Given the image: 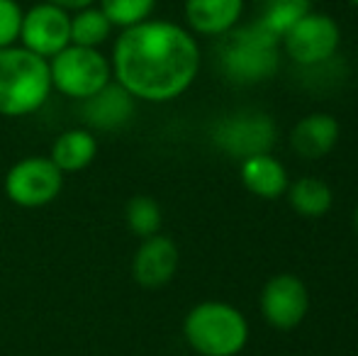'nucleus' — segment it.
<instances>
[{"label":"nucleus","mask_w":358,"mask_h":356,"mask_svg":"<svg viewBox=\"0 0 358 356\" xmlns=\"http://www.w3.org/2000/svg\"><path fill=\"white\" fill-rule=\"evenodd\" d=\"M113 76L132 98L166 103L193 86L200 49L185 27L146 20L122 29L113 49Z\"/></svg>","instance_id":"obj_1"},{"label":"nucleus","mask_w":358,"mask_h":356,"mask_svg":"<svg viewBox=\"0 0 358 356\" xmlns=\"http://www.w3.org/2000/svg\"><path fill=\"white\" fill-rule=\"evenodd\" d=\"M280 37L256 22L229 29L217 44V64L224 78L239 86H254L271 78L278 69Z\"/></svg>","instance_id":"obj_2"},{"label":"nucleus","mask_w":358,"mask_h":356,"mask_svg":"<svg viewBox=\"0 0 358 356\" xmlns=\"http://www.w3.org/2000/svg\"><path fill=\"white\" fill-rule=\"evenodd\" d=\"M52 93L49 62L24 47L0 49V115L22 118L37 113Z\"/></svg>","instance_id":"obj_3"},{"label":"nucleus","mask_w":358,"mask_h":356,"mask_svg":"<svg viewBox=\"0 0 358 356\" xmlns=\"http://www.w3.org/2000/svg\"><path fill=\"white\" fill-rule=\"evenodd\" d=\"M183 334L200 356H236L249 342V322L234 305L205 300L185 315Z\"/></svg>","instance_id":"obj_4"},{"label":"nucleus","mask_w":358,"mask_h":356,"mask_svg":"<svg viewBox=\"0 0 358 356\" xmlns=\"http://www.w3.org/2000/svg\"><path fill=\"white\" fill-rule=\"evenodd\" d=\"M49 76L52 88H57L59 93L73 100H88L110 83L113 66L98 49L69 44L57 57H52Z\"/></svg>","instance_id":"obj_5"},{"label":"nucleus","mask_w":358,"mask_h":356,"mask_svg":"<svg viewBox=\"0 0 358 356\" xmlns=\"http://www.w3.org/2000/svg\"><path fill=\"white\" fill-rule=\"evenodd\" d=\"M280 44L290 62L315 69L331 62L341 44V27L331 15L307 13L280 37Z\"/></svg>","instance_id":"obj_6"},{"label":"nucleus","mask_w":358,"mask_h":356,"mask_svg":"<svg viewBox=\"0 0 358 356\" xmlns=\"http://www.w3.org/2000/svg\"><path fill=\"white\" fill-rule=\"evenodd\" d=\"M64 173L52 159L27 157L17 162L5 176V193L20 208H42L59 198Z\"/></svg>","instance_id":"obj_7"},{"label":"nucleus","mask_w":358,"mask_h":356,"mask_svg":"<svg viewBox=\"0 0 358 356\" xmlns=\"http://www.w3.org/2000/svg\"><path fill=\"white\" fill-rule=\"evenodd\" d=\"M215 144L224 154L249 159L254 154H268L275 144V124L264 113H236L215 127Z\"/></svg>","instance_id":"obj_8"},{"label":"nucleus","mask_w":358,"mask_h":356,"mask_svg":"<svg viewBox=\"0 0 358 356\" xmlns=\"http://www.w3.org/2000/svg\"><path fill=\"white\" fill-rule=\"evenodd\" d=\"M20 39L27 52L52 59L71 44V17L59 5L39 3L22 15Z\"/></svg>","instance_id":"obj_9"},{"label":"nucleus","mask_w":358,"mask_h":356,"mask_svg":"<svg viewBox=\"0 0 358 356\" xmlns=\"http://www.w3.org/2000/svg\"><path fill=\"white\" fill-rule=\"evenodd\" d=\"M261 315L275 329H295L310 310V290L295 273H278L261 290Z\"/></svg>","instance_id":"obj_10"},{"label":"nucleus","mask_w":358,"mask_h":356,"mask_svg":"<svg viewBox=\"0 0 358 356\" xmlns=\"http://www.w3.org/2000/svg\"><path fill=\"white\" fill-rule=\"evenodd\" d=\"M178 271V247L171 237L154 234L142 239L132 259V276L144 288H161Z\"/></svg>","instance_id":"obj_11"},{"label":"nucleus","mask_w":358,"mask_h":356,"mask_svg":"<svg viewBox=\"0 0 358 356\" xmlns=\"http://www.w3.org/2000/svg\"><path fill=\"white\" fill-rule=\"evenodd\" d=\"M341 134V124L329 113H312L305 115L292 127L290 144L297 157L302 159H322L336 147Z\"/></svg>","instance_id":"obj_12"},{"label":"nucleus","mask_w":358,"mask_h":356,"mask_svg":"<svg viewBox=\"0 0 358 356\" xmlns=\"http://www.w3.org/2000/svg\"><path fill=\"white\" fill-rule=\"evenodd\" d=\"M80 113H83L85 122L90 127L117 129L122 124H127V120L132 118L134 98L120 83H108L103 90H98L88 100H83Z\"/></svg>","instance_id":"obj_13"},{"label":"nucleus","mask_w":358,"mask_h":356,"mask_svg":"<svg viewBox=\"0 0 358 356\" xmlns=\"http://www.w3.org/2000/svg\"><path fill=\"white\" fill-rule=\"evenodd\" d=\"M244 13V0H185L190 29L208 37H222L234 29Z\"/></svg>","instance_id":"obj_14"},{"label":"nucleus","mask_w":358,"mask_h":356,"mask_svg":"<svg viewBox=\"0 0 358 356\" xmlns=\"http://www.w3.org/2000/svg\"><path fill=\"white\" fill-rule=\"evenodd\" d=\"M239 176L244 188L251 195L264 200H275L285 195L290 178H287L285 166L273 157V154H254V157L244 159L239 166Z\"/></svg>","instance_id":"obj_15"},{"label":"nucleus","mask_w":358,"mask_h":356,"mask_svg":"<svg viewBox=\"0 0 358 356\" xmlns=\"http://www.w3.org/2000/svg\"><path fill=\"white\" fill-rule=\"evenodd\" d=\"M98 154V139L88 129H69L52 144V162L62 173H73L90 166Z\"/></svg>","instance_id":"obj_16"},{"label":"nucleus","mask_w":358,"mask_h":356,"mask_svg":"<svg viewBox=\"0 0 358 356\" xmlns=\"http://www.w3.org/2000/svg\"><path fill=\"white\" fill-rule=\"evenodd\" d=\"M287 200H290V208L295 210L300 218H322L331 210L334 203V193L322 178L305 176L297 178L295 183L287 185Z\"/></svg>","instance_id":"obj_17"},{"label":"nucleus","mask_w":358,"mask_h":356,"mask_svg":"<svg viewBox=\"0 0 358 356\" xmlns=\"http://www.w3.org/2000/svg\"><path fill=\"white\" fill-rule=\"evenodd\" d=\"M307 13L310 0H259V22L275 37H283Z\"/></svg>","instance_id":"obj_18"},{"label":"nucleus","mask_w":358,"mask_h":356,"mask_svg":"<svg viewBox=\"0 0 358 356\" xmlns=\"http://www.w3.org/2000/svg\"><path fill=\"white\" fill-rule=\"evenodd\" d=\"M113 32V22L105 17L100 8H83L71 17V44L76 47L98 49Z\"/></svg>","instance_id":"obj_19"},{"label":"nucleus","mask_w":358,"mask_h":356,"mask_svg":"<svg viewBox=\"0 0 358 356\" xmlns=\"http://www.w3.org/2000/svg\"><path fill=\"white\" fill-rule=\"evenodd\" d=\"M124 220L132 234L142 239L154 237L161 229V208L149 195H134L124 208Z\"/></svg>","instance_id":"obj_20"},{"label":"nucleus","mask_w":358,"mask_h":356,"mask_svg":"<svg viewBox=\"0 0 358 356\" xmlns=\"http://www.w3.org/2000/svg\"><path fill=\"white\" fill-rule=\"evenodd\" d=\"M156 0H100V10L105 17L113 22V27H134L139 22H146L154 13Z\"/></svg>","instance_id":"obj_21"},{"label":"nucleus","mask_w":358,"mask_h":356,"mask_svg":"<svg viewBox=\"0 0 358 356\" xmlns=\"http://www.w3.org/2000/svg\"><path fill=\"white\" fill-rule=\"evenodd\" d=\"M22 15L17 0H0V49L13 47L20 39Z\"/></svg>","instance_id":"obj_22"},{"label":"nucleus","mask_w":358,"mask_h":356,"mask_svg":"<svg viewBox=\"0 0 358 356\" xmlns=\"http://www.w3.org/2000/svg\"><path fill=\"white\" fill-rule=\"evenodd\" d=\"M47 3L59 5V8H64V10L69 13V10H83V8H90V5H93L95 0H47Z\"/></svg>","instance_id":"obj_23"},{"label":"nucleus","mask_w":358,"mask_h":356,"mask_svg":"<svg viewBox=\"0 0 358 356\" xmlns=\"http://www.w3.org/2000/svg\"><path fill=\"white\" fill-rule=\"evenodd\" d=\"M354 225H356V232H358V208H356V213H354Z\"/></svg>","instance_id":"obj_24"},{"label":"nucleus","mask_w":358,"mask_h":356,"mask_svg":"<svg viewBox=\"0 0 358 356\" xmlns=\"http://www.w3.org/2000/svg\"><path fill=\"white\" fill-rule=\"evenodd\" d=\"M349 3L354 5V8H358V0H349Z\"/></svg>","instance_id":"obj_25"}]
</instances>
